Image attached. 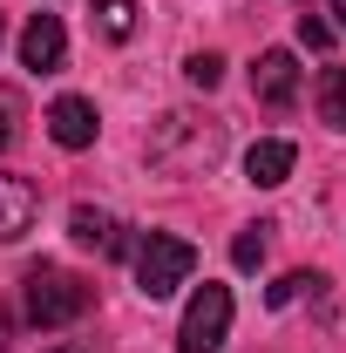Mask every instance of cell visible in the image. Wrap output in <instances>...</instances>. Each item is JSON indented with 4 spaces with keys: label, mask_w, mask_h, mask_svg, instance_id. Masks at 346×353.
<instances>
[{
    "label": "cell",
    "mask_w": 346,
    "mask_h": 353,
    "mask_svg": "<svg viewBox=\"0 0 346 353\" xmlns=\"http://www.w3.org/2000/svg\"><path fill=\"white\" fill-rule=\"evenodd\" d=\"M299 299H326V279H319V272H285V279L265 292V306H272V312L299 306Z\"/></svg>",
    "instance_id": "cell-12"
},
{
    "label": "cell",
    "mask_w": 346,
    "mask_h": 353,
    "mask_svg": "<svg viewBox=\"0 0 346 353\" xmlns=\"http://www.w3.org/2000/svg\"><path fill=\"white\" fill-rule=\"evenodd\" d=\"M231 333V285H197L190 306H183V326H176V353H217Z\"/></svg>",
    "instance_id": "cell-4"
},
{
    "label": "cell",
    "mask_w": 346,
    "mask_h": 353,
    "mask_svg": "<svg viewBox=\"0 0 346 353\" xmlns=\"http://www.w3.org/2000/svg\"><path fill=\"white\" fill-rule=\"evenodd\" d=\"M0 347H7V312H0Z\"/></svg>",
    "instance_id": "cell-20"
},
{
    "label": "cell",
    "mask_w": 346,
    "mask_h": 353,
    "mask_svg": "<svg viewBox=\"0 0 346 353\" xmlns=\"http://www.w3.org/2000/svg\"><path fill=\"white\" fill-rule=\"evenodd\" d=\"M34 218H41V190H34L28 176H7V170H0V245L28 238Z\"/></svg>",
    "instance_id": "cell-7"
},
{
    "label": "cell",
    "mask_w": 346,
    "mask_h": 353,
    "mask_svg": "<svg viewBox=\"0 0 346 353\" xmlns=\"http://www.w3.org/2000/svg\"><path fill=\"white\" fill-rule=\"evenodd\" d=\"M292 163H299V150H292L285 136H265V143L245 150V176H252L258 190H278V183L292 176Z\"/></svg>",
    "instance_id": "cell-10"
},
{
    "label": "cell",
    "mask_w": 346,
    "mask_h": 353,
    "mask_svg": "<svg viewBox=\"0 0 346 353\" xmlns=\"http://www.w3.org/2000/svg\"><path fill=\"white\" fill-rule=\"evenodd\" d=\"M68 238L88 245V252H102V259H123V252H130L123 224L109 218V211H95V204H75V211H68Z\"/></svg>",
    "instance_id": "cell-8"
},
{
    "label": "cell",
    "mask_w": 346,
    "mask_h": 353,
    "mask_svg": "<svg viewBox=\"0 0 346 353\" xmlns=\"http://www.w3.org/2000/svg\"><path fill=\"white\" fill-rule=\"evenodd\" d=\"M312 109H319L326 130H346V68H326V75L312 82Z\"/></svg>",
    "instance_id": "cell-11"
},
{
    "label": "cell",
    "mask_w": 346,
    "mask_h": 353,
    "mask_svg": "<svg viewBox=\"0 0 346 353\" xmlns=\"http://www.w3.org/2000/svg\"><path fill=\"white\" fill-rule=\"evenodd\" d=\"M190 272H197V245L190 238L150 231L136 245V285H143V299H170L176 285H190Z\"/></svg>",
    "instance_id": "cell-2"
},
{
    "label": "cell",
    "mask_w": 346,
    "mask_h": 353,
    "mask_svg": "<svg viewBox=\"0 0 346 353\" xmlns=\"http://www.w3.org/2000/svg\"><path fill=\"white\" fill-rule=\"evenodd\" d=\"M150 163L170 170V176H211L217 163H224V123L170 109V116L156 123V136H150Z\"/></svg>",
    "instance_id": "cell-1"
},
{
    "label": "cell",
    "mask_w": 346,
    "mask_h": 353,
    "mask_svg": "<svg viewBox=\"0 0 346 353\" xmlns=\"http://www.w3.org/2000/svg\"><path fill=\"white\" fill-rule=\"evenodd\" d=\"M272 231H278V224H245V231L231 238V265H238V272H258L265 252H272Z\"/></svg>",
    "instance_id": "cell-13"
},
{
    "label": "cell",
    "mask_w": 346,
    "mask_h": 353,
    "mask_svg": "<svg viewBox=\"0 0 346 353\" xmlns=\"http://www.w3.org/2000/svg\"><path fill=\"white\" fill-rule=\"evenodd\" d=\"M88 279H75V272H61V265H34L28 272V319L34 326H75L88 312Z\"/></svg>",
    "instance_id": "cell-3"
},
{
    "label": "cell",
    "mask_w": 346,
    "mask_h": 353,
    "mask_svg": "<svg viewBox=\"0 0 346 353\" xmlns=\"http://www.w3.org/2000/svg\"><path fill=\"white\" fill-rule=\"evenodd\" d=\"M41 353H95L88 340H61V347H41Z\"/></svg>",
    "instance_id": "cell-18"
},
{
    "label": "cell",
    "mask_w": 346,
    "mask_h": 353,
    "mask_svg": "<svg viewBox=\"0 0 346 353\" xmlns=\"http://www.w3.org/2000/svg\"><path fill=\"white\" fill-rule=\"evenodd\" d=\"M183 75H190V88H217V82H224V61H217V54H190Z\"/></svg>",
    "instance_id": "cell-15"
},
{
    "label": "cell",
    "mask_w": 346,
    "mask_h": 353,
    "mask_svg": "<svg viewBox=\"0 0 346 353\" xmlns=\"http://www.w3.org/2000/svg\"><path fill=\"white\" fill-rule=\"evenodd\" d=\"M333 14H340V21H333V28H346V0H333Z\"/></svg>",
    "instance_id": "cell-19"
},
{
    "label": "cell",
    "mask_w": 346,
    "mask_h": 353,
    "mask_svg": "<svg viewBox=\"0 0 346 353\" xmlns=\"http://www.w3.org/2000/svg\"><path fill=\"white\" fill-rule=\"evenodd\" d=\"M95 34L102 41H130L136 34V0H95Z\"/></svg>",
    "instance_id": "cell-14"
},
{
    "label": "cell",
    "mask_w": 346,
    "mask_h": 353,
    "mask_svg": "<svg viewBox=\"0 0 346 353\" xmlns=\"http://www.w3.org/2000/svg\"><path fill=\"white\" fill-rule=\"evenodd\" d=\"M7 143H14V102L0 95V150H7Z\"/></svg>",
    "instance_id": "cell-17"
},
{
    "label": "cell",
    "mask_w": 346,
    "mask_h": 353,
    "mask_svg": "<svg viewBox=\"0 0 346 353\" xmlns=\"http://www.w3.org/2000/svg\"><path fill=\"white\" fill-rule=\"evenodd\" d=\"M61 61H68V28H61V14H34V21L21 28V68L54 75Z\"/></svg>",
    "instance_id": "cell-6"
},
{
    "label": "cell",
    "mask_w": 346,
    "mask_h": 353,
    "mask_svg": "<svg viewBox=\"0 0 346 353\" xmlns=\"http://www.w3.org/2000/svg\"><path fill=\"white\" fill-rule=\"evenodd\" d=\"M299 41H305V48H333V41H340V28H333V21H319V14H299Z\"/></svg>",
    "instance_id": "cell-16"
},
{
    "label": "cell",
    "mask_w": 346,
    "mask_h": 353,
    "mask_svg": "<svg viewBox=\"0 0 346 353\" xmlns=\"http://www.w3.org/2000/svg\"><path fill=\"white\" fill-rule=\"evenodd\" d=\"M252 95L265 109H292L299 102V61H292V48H265L252 61Z\"/></svg>",
    "instance_id": "cell-5"
},
{
    "label": "cell",
    "mask_w": 346,
    "mask_h": 353,
    "mask_svg": "<svg viewBox=\"0 0 346 353\" xmlns=\"http://www.w3.org/2000/svg\"><path fill=\"white\" fill-rule=\"evenodd\" d=\"M0 41H7V21H0Z\"/></svg>",
    "instance_id": "cell-21"
},
{
    "label": "cell",
    "mask_w": 346,
    "mask_h": 353,
    "mask_svg": "<svg viewBox=\"0 0 346 353\" xmlns=\"http://www.w3.org/2000/svg\"><path fill=\"white\" fill-rule=\"evenodd\" d=\"M95 130H102V116H95V102H82V95H61V102L48 109V136H54L61 150H88Z\"/></svg>",
    "instance_id": "cell-9"
}]
</instances>
